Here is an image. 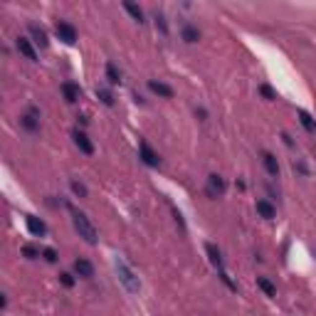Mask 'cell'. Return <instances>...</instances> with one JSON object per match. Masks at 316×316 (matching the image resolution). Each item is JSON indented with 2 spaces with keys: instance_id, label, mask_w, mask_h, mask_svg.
I'll use <instances>...</instances> for the list:
<instances>
[{
  "instance_id": "obj_1",
  "label": "cell",
  "mask_w": 316,
  "mask_h": 316,
  "mask_svg": "<svg viewBox=\"0 0 316 316\" xmlns=\"http://www.w3.org/2000/svg\"><path fill=\"white\" fill-rule=\"evenodd\" d=\"M114 269H116V274H118V282L124 284V289L129 292V294H138V289H141V282H138V276H136V272L121 259V257H116V262H114Z\"/></svg>"
},
{
  "instance_id": "obj_2",
  "label": "cell",
  "mask_w": 316,
  "mask_h": 316,
  "mask_svg": "<svg viewBox=\"0 0 316 316\" xmlns=\"http://www.w3.org/2000/svg\"><path fill=\"white\" fill-rule=\"evenodd\" d=\"M72 225H74V230L79 232V237H82L84 242H89V245L99 242V232H97V227L92 225V220L84 213H72Z\"/></svg>"
},
{
  "instance_id": "obj_3",
  "label": "cell",
  "mask_w": 316,
  "mask_h": 316,
  "mask_svg": "<svg viewBox=\"0 0 316 316\" xmlns=\"http://www.w3.org/2000/svg\"><path fill=\"white\" fill-rule=\"evenodd\" d=\"M20 126H22L27 134H37V131H40V109H37V106H30V109L20 116Z\"/></svg>"
},
{
  "instance_id": "obj_4",
  "label": "cell",
  "mask_w": 316,
  "mask_h": 316,
  "mask_svg": "<svg viewBox=\"0 0 316 316\" xmlns=\"http://www.w3.org/2000/svg\"><path fill=\"white\" fill-rule=\"evenodd\" d=\"M138 158L148 166V168H158L161 166V156H158L151 146H148V141H138Z\"/></svg>"
},
{
  "instance_id": "obj_5",
  "label": "cell",
  "mask_w": 316,
  "mask_h": 316,
  "mask_svg": "<svg viewBox=\"0 0 316 316\" xmlns=\"http://www.w3.org/2000/svg\"><path fill=\"white\" fill-rule=\"evenodd\" d=\"M55 35L62 40L64 45H74V42H77V27H74L72 22H67V20H59V22L55 25Z\"/></svg>"
},
{
  "instance_id": "obj_6",
  "label": "cell",
  "mask_w": 316,
  "mask_h": 316,
  "mask_svg": "<svg viewBox=\"0 0 316 316\" xmlns=\"http://www.w3.org/2000/svg\"><path fill=\"white\" fill-rule=\"evenodd\" d=\"M72 138H74V146L82 151L84 156H92V153H94V143H92V138H89L82 129H74V131H72Z\"/></svg>"
},
{
  "instance_id": "obj_7",
  "label": "cell",
  "mask_w": 316,
  "mask_h": 316,
  "mask_svg": "<svg viewBox=\"0 0 316 316\" xmlns=\"http://www.w3.org/2000/svg\"><path fill=\"white\" fill-rule=\"evenodd\" d=\"M59 92H62V97H64L67 104H77L79 99H82V87H79L77 82H62Z\"/></svg>"
},
{
  "instance_id": "obj_8",
  "label": "cell",
  "mask_w": 316,
  "mask_h": 316,
  "mask_svg": "<svg viewBox=\"0 0 316 316\" xmlns=\"http://www.w3.org/2000/svg\"><path fill=\"white\" fill-rule=\"evenodd\" d=\"M148 89L156 94V97H161V99H173V87L171 84H166V82H161V79H148Z\"/></svg>"
},
{
  "instance_id": "obj_9",
  "label": "cell",
  "mask_w": 316,
  "mask_h": 316,
  "mask_svg": "<svg viewBox=\"0 0 316 316\" xmlns=\"http://www.w3.org/2000/svg\"><path fill=\"white\" fill-rule=\"evenodd\" d=\"M15 47H18V52L25 57V59H30V62H37V50L32 47V40H27V37H18L15 40Z\"/></svg>"
},
{
  "instance_id": "obj_10",
  "label": "cell",
  "mask_w": 316,
  "mask_h": 316,
  "mask_svg": "<svg viewBox=\"0 0 316 316\" xmlns=\"http://www.w3.org/2000/svg\"><path fill=\"white\" fill-rule=\"evenodd\" d=\"M208 195L210 198H217V195H222L225 190H227V183L222 180V176H217V173H213V176H208Z\"/></svg>"
},
{
  "instance_id": "obj_11",
  "label": "cell",
  "mask_w": 316,
  "mask_h": 316,
  "mask_svg": "<svg viewBox=\"0 0 316 316\" xmlns=\"http://www.w3.org/2000/svg\"><path fill=\"white\" fill-rule=\"evenodd\" d=\"M74 274L84 276V279H92V276H94V264L87 257H77L74 259Z\"/></svg>"
},
{
  "instance_id": "obj_12",
  "label": "cell",
  "mask_w": 316,
  "mask_h": 316,
  "mask_svg": "<svg viewBox=\"0 0 316 316\" xmlns=\"http://www.w3.org/2000/svg\"><path fill=\"white\" fill-rule=\"evenodd\" d=\"M25 222H27L30 235H35V237H45V235H47V225H45V220H42V217L27 215V217H25Z\"/></svg>"
},
{
  "instance_id": "obj_13",
  "label": "cell",
  "mask_w": 316,
  "mask_h": 316,
  "mask_svg": "<svg viewBox=\"0 0 316 316\" xmlns=\"http://www.w3.org/2000/svg\"><path fill=\"white\" fill-rule=\"evenodd\" d=\"M205 252H208V257H210V264H213V267L217 269V274H220V272H225L222 252H220V250H217V247L213 245V242H208V245H205Z\"/></svg>"
},
{
  "instance_id": "obj_14",
  "label": "cell",
  "mask_w": 316,
  "mask_h": 316,
  "mask_svg": "<svg viewBox=\"0 0 316 316\" xmlns=\"http://www.w3.org/2000/svg\"><path fill=\"white\" fill-rule=\"evenodd\" d=\"M255 210H257V215L264 217V220H274V217H276V208H274L269 200H264V198L255 203Z\"/></svg>"
},
{
  "instance_id": "obj_15",
  "label": "cell",
  "mask_w": 316,
  "mask_h": 316,
  "mask_svg": "<svg viewBox=\"0 0 316 316\" xmlns=\"http://www.w3.org/2000/svg\"><path fill=\"white\" fill-rule=\"evenodd\" d=\"M180 40H183V42H188V45H195L198 40H200V30H198L195 25H190V22H185L180 27Z\"/></svg>"
},
{
  "instance_id": "obj_16",
  "label": "cell",
  "mask_w": 316,
  "mask_h": 316,
  "mask_svg": "<svg viewBox=\"0 0 316 316\" xmlns=\"http://www.w3.org/2000/svg\"><path fill=\"white\" fill-rule=\"evenodd\" d=\"M262 163H264V171L272 178H279V161H276L274 153H262Z\"/></svg>"
},
{
  "instance_id": "obj_17",
  "label": "cell",
  "mask_w": 316,
  "mask_h": 316,
  "mask_svg": "<svg viewBox=\"0 0 316 316\" xmlns=\"http://www.w3.org/2000/svg\"><path fill=\"white\" fill-rule=\"evenodd\" d=\"M104 77H106V82L114 84V87L121 84V69H118L114 62H106V64H104Z\"/></svg>"
},
{
  "instance_id": "obj_18",
  "label": "cell",
  "mask_w": 316,
  "mask_h": 316,
  "mask_svg": "<svg viewBox=\"0 0 316 316\" xmlns=\"http://www.w3.org/2000/svg\"><path fill=\"white\" fill-rule=\"evenodd\" d=\"M296 116H299V124L309 131V134H316V118L309 114V111H304V109H299L296 111Z\"/></svg>"
},
{
  "instance_id": "obj_19",
  "label": "cell",
  "mask_w": 316,
  "mask_h": 316,
  "mask_svg": "<svg viewBox=\"0 0 316 316\" xmlns=\"http://www.w3.org/2000/svg\"><path fill=\"white\" fill-rule=\"evenodd\" d=\"M30 35H32V42H37L40 47H47L50 45V40H47V32L42 27H37V25H30Z\"/></svg>"
},
{
  "instance_id": "obj_20",
  "label": "cell",
  "mask_w": 316,
  "mask_h": 316,
  "mask_svg": "<svg viewBox=\"0 0 316 316\" xmlns=\"http://www.w3.org/2000/svg\"><path fill=\"white\" fill-rule=\"evenodd\" d=\"M121 5H124V10H126V13H129L136 22H146V15H143V10H141L136 3H129V0H124Z\"/></svg>"
},
{
  "instance_id": "obj_21",
  "label": "cell",
  "mask_w": 316,
  "mask_h": 316,
  "mask_svg": "<svg viewBox=\"0 0 316 316\" xmlns=\"http://www.w3.org/2000/svg\"><path fill=\"white\" fill-rule=\"evenodd\" d=\"M97 97L101 99V104H106V106H114V92L109 89V87H97Z\"/></svg>"
},
{
  "instance_id": "obj_22",
  "label": "cell",
  "mask_w": 316,
  "mask_h": 316,
  "mask_svg": "<svg viewBox=\"0 0 316 316\" xmlns=\"http://www.w3.org/2000/svg\"><path fill=\"white\" fill-rule=\"evenodd\" d=\"M257 287H259L267 296H276V287L267 279V276H257Z\"/></svg>"
},
{
  "instance_id": "obj_23",
  "label": "cell",
  "mask_w": 316,
  "mask_h": 316,
  "mask_svg": "<svg viewBox=\"0 0 316 316\" xmlns=\"http://www.w3.org/2000/svg\"><path fill=\"white\" fill-rule=\"evenodd\" d=\"M22 257H27V259H37V257H42V250L40 247H35V245H22Z\"/></svg>"
},
{
  "instance_id": "obj_24",
  "label": "cell",
  "mask_w": 316,
  "mask_h": 316,
  "mask_svg": "<svg viewBox=\"0 0 316 316\" xmlns=\"http://www.w3.org/2000/svg\"><path fill=\"white\" fill-rule=\"evenodd\" d=\"M69 185H72V193H74L77 198H87V195H89V190H87V185H84L82 180H72Z\"/></svg>"
},
{
  "instance_id": "obj_25",
  "label": "cell",
  "mask_w": 316,
  "mask_h": 316,
  "mask_svg": "<svg viewBox=\"0 0 316 316\" xmlns=\"http://www.w3.org/2000/svg\"><path fill=\"white\" fill-rule=\"evenodd\" d=\"M259 94H262L267 101H274V99H276V92H274L269 84H259Z\"/></svg>"
},
{
  "instance_id": "obj_26",
  "label": "cell",
  "mask_w": 316,
  "mask_h": 316,
  "mask_svg": "<svg viewBox=\"0 0 316 316\" xmlns=\"http://www.w3.org/2000/svg\"><path fill=\"white\" fill-rule=\"evenodd\" d=\"M59 282H62V287L72 289V287H74V274H69V272H62V274H59Z\"/></svg>"
},
{
  "instance_id": "obj_27",
  "label": "cell",
  "mask_w": 316,
  "mask_h": 316,
  "mask_svg": "<svg viewBox=\"0 0 316 316\" xmlns=\"http://www.w3.org/2000/svg\"><path fill=\"white\" fill-rule=\"evenodd\" d=\"M156 27L161 30L163 35H168V22H166V18H163L161 13H156Z\"/></svg>"
},
{
  "instance_id": "obj_28",
  "label": "cell",
  "mask_w": 316,
  "mask_h": 316,
  "mask_svg": "<svg viewBox=\"0 0 316 316\" xmlns=\"http://www.w3.org/2000/svg\"><path fill=\"white\" fill-rule=\"evenodd\" d=\"M42 257H45V262H50V264L57 262V252H55L52 247H45V250H42Z\"/></svg>"
}]
</instances>
